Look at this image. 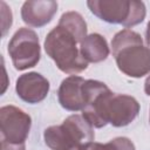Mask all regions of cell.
Here are the masks:
<instances>
[{"label": "cell", "instance_id": "cell-10", "mask_svg": "<svg viewBox=\"0 0 150 150\" xmlns=\"http://www.w3.org/2000/svg\"><path fill=\"white\" fill-rule=\"evenodd\" d=\"M56 11V1H26L21 8V18L30 27H42L53 19Z\"/></svg>", "mask_w": 150, "mask_h": 150}, {"label": "cell", "instance_id": "cell-14", "mask_svg": "<svg viewBox=\"0 0 150 150\" xmlns=\"http://www.w3.org/2000/svg\"><path fill=\"white\" fill-rule=\"evenodd\" d=\"M86 150H135L132 142L127 137H117L108 143H96L89 142L84 144Z\"/></svg>", "mask_w": 150, "mask_h": 150}, {"label": "cell", "instance_id": "cell-1", "mask_svg": "<svg viewBox=\"0 0 150 150\" xmlns=\"http://www.w3.org/2000/svg\"><path fill=\"white\" fill-rule=\"evenodd\" d=\"M112 55L118 69L130 77H142L150 71V49L131 29H122L111 41Z\"/></svg>", "mask_w": 150, "mask_h": 150}, {"label": "cell", "instance_id": "cell-5", "mask_svg": "<svg viewBox=\"0 0 150 150\" xmlns=\"http://www.w3.org/2000/svg\"><path fill=\"white\" fill-rule=\"evenodd\" d=\"M114 93L100 81L87 80L82 86V116L95 128H102L108 122V107Z\"/></svg>", "mask_w": 150, "mask_h": 150}, {"label": "cell", "instance_id": "cell-2", "mask_svg": "<svg viewBox=\"0 0 150 150\" xmlns=\"http://www.w3.org/2000/svg\"><path fill=\"white\" fill-rule=\"evenodd\" d=\"M76 43L79 42L75 36L57 25L47 34L45 50L60 70L67 74H77L87 69L88 62L77 49Z\"/></svg>", "mask_w": 150, "mask_h": 150}, {"label": "cell", "instance_id": "cell-15", "mask_svg": "<svg viewBox=\"0 0 150 150\" xmlns=\"http://www.w3.org/2000/svg\"><path fill=\"white\" fill-rule=\"evenodd\" d=\"M0 7H1V29H2V36H5L8 28L12 26V12L11 8L4 1L0 2Z\"/></svg>", "mask_w": 150, "mask_h": 150}, {"label": "cell", "instance_id": "cell-17", "mask_svg": "<svg viewBox=\"0 0 150 150\" xmlns=\"http://www.w3.org/2000/svg\"><path fill=\"white\" fill-rule=\"evenodd\" d=\"M144 90H145L146 95L150 96V75H149L148 79L145 80V83H144Z\"/></svg>", "mask_w": 150, "mask_h": 150}, {"label": "cell", "instance_id": "cell-7", "mask_svg": "<svg viewBox=\"0 0 150 150\" xmlns=\"http://www.w3.org/2000/svg\"><path fill=\"white\" fill-rule=\"evenodd\" d=\"M32 120L28 114L14 105H5L0 109V125L2 139L13 144H23Z\"/></svg>", "mask_w": 150, "mask_h": 150}, {"label": "cell", "instance_id": "cell-9", "mask_svg": "<svg viewBox=\"0 0 150 150\" xmlns=\"http://www.w3.org/2000/svg\"><path fill=\"white\" fill-rule=\"evenodd\" d=\"M18 96L28 103L41 102L49 91V82L38 73H27L16 80Z\"/></svg>", "mask_w": 150, "mask_h": 150}, {"label": "cell", "instance_id": "cell-18", "mask_svg": "<svg viewBox=\"0 0 150 150\" xmlns=\"http://www.w3.org/2000/svg\"><path fill=\"white\" fill-rule=\"evenodd\" d=\"M145 38H146V43H148V46H149V49H150V21H149V23H148V27H146Z\"/></svg>", "mask_w": 150, "mask_h": 150}, {"label": "cell", "instance_id": "cell-8", "mask_svg": "<svg viewBox=\"0 0 150 150\" xmlns=\"http://www.w3.org/2000/svg\"><path fill=\"white\" fill-rule=\"evenodd\" d=\"M139 104L129 95L114 94L108 107V122L114 127H125L138 115Z\"/></svg>", "mask_w": 150, "mask_h": 150}, {"label": "cell", "instance_id": "cell-13", "mask_svg": "<svg viewBox=\"0 0 150 150\" xmlns=\"http://www.w3.org/2000/svg\"><path fill=\"white\" fill-rule=\"evenodd\" d=\"M59 26L67 29L69 33H71L77 42H82L87 34V23L84 19L77 12H67L63 13L60 18Z\"/></svg>", "mask_w": 150, "mask_h": 150}, {"label": "cell", "instance_id": "cell-16", "mask_svg": "<svg viewBox=\"0 0 150 150\" xmlns=\"http://www.w3.org/2000/svg\"><path fill=\"white\" fill-rule=\"evenodd\" d=\"M1 150H25V143L23 144H13L8 143L6 141H1Z\"/></svg>", "mask_w": 150, "mask_h": 150}, {"label": "cell", "instance_id": "cell-3", "mask_svg": "<svg viewBox=\"0 0 150 150\" xmlns=\"http://www.w3.org/2000/svg\"><path fill=\"white\" fill-rule=\"evenodd\" d=\"M43 136L46 144L52 150H70L93 142L95 137L93 125L80 115H71L61 125L47 128Z\"/></svg>", "mask_w": 150, "mask_h": 150}, {"label": "cell", "instance_id": "cell-6", "mask_svg": "<svg viewBox=\"0 0 150 150\" xmlns=\"http://www.w3.org/2000/svg\"><path fill=\"white\" fill-rule=\"evenodd\" d=\"M8 54L15 69L25 70L34 67L40 60L38 34L29 28H20L8 43Z\"/></svg>", "mask_w": 150, "mask_h": 150}, {"label": "cell", "instance_id": "cell-4", "mask_svg": "<svg viewBox=\"0 0 150 150\" xmlns=\"http://www.w3.org/2000/svg\"><path fill=\"white\" fill-rule=\"evenodd\" d=\"M91 13L109 23H121L124 27L135 26L144 20L145 6L142 1L94 0L87 2Z\"/></svg>", "mask_w": 150, "mask_h": 150}, {"label": "cell", "instance_id": "cell-19", "mask_svg": "<svg viewBox=\"0 0 150 150\" xmlns=\"http://www.w3.org/2000/svg\"><path fill=\"white\" fill-rule=\"evenodd\" d=\"M70 150H86V149H84V145H77V146H75Z\"/></svg>", "mask_w": 150, "mask_h": 150}, {"label": "cell", "instance_id": "cell-11", "mask_svg": "<svg viewBox=\"0 0 150 150\" xmlns=\"http://www.w3.org/2000/svg\"><path fill=\"white\" fill-rule=\"evenodd\" d=\"M86 80L81 76L71 75L64 79L59 88L57 96L60 104L70 111H77L83 109V96H82V86Z\"/></svg>", "mask_w": 150, "mask_h": 150}, {"label": "cell", "instance_id": "cell-12", "mask_svg": "<svg viewBox=\"0 0 150 150\" xmlns=\"http://www.w3.org/2000/svg\"><path fill=\"white\" fill-rule=\"evenodd\" d=\"M80 52L87 62H101L109 55L105 39L100 34H90L81 42Z\"/></svg>", "mask_w": 150, "mask_h": 150}]
</instances>
